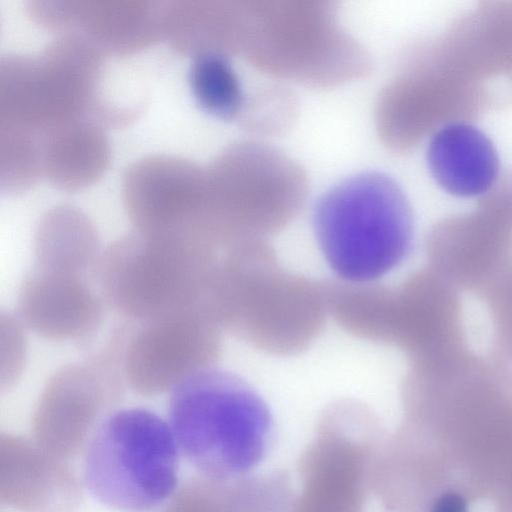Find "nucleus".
Masks as SVG:
<instances>
[{"label":"nucleus","mask_w":512,"mask_h":512,"mask_svg":"<svg viewBox=\"0 0 512 512\" xmlns=\"http://www.w3.org/2000/svg\"><path fill=\"white\" fill-rule=\"evenodd\" d=\"M221 253L205 303L221 329L267 354L305 350L328 313L324 284L284 269L265 239Z\"/></svg>","instance_id":"1"},{"label":"nucleus","mask_w":512,"mask_h":512,"mask_svg":"<svg viewBox=\"0 0 512 512\" xmlns=\"http://www.w3.org/2000/svg\"><path fill=\"white\" fill-rule=\"evenodd\" d=\"M168 415L181 452L213 481L254 469L272 440L273 418L263 398L236 374L214 367L171 391Z\"/></svg>","instance_id":"2"},{"label":"nucleus","mask_w":512,"mask_h":512,"mask_svg":"<svg viewBox=\"0 0 512 512\" xmlns=\"http://www.w3.org/2000/svg\"><path fill=\"white\" fill-rule=\"evenodd\" d=\"M320 251L341 281L371 283L409 254L414 237L410 203L399 184L380 172L344 179L321 196L313 212Z\"/></svg>","instance_id":"3"},{"label":"nucleus","mask_w":512,"mask_h":512,"mask_svg":"<svg viewBox=\"0 0 512 512\" xmlns=\"http://www.w3.org/2000/svg\"><path fill=\"white\" fill-rule=\"evenodd\" d=\"M218 251L180 238L127 233L102 251L96 283L107 305L140 323L203 308Z\"/></svg>","instance_id":"4"},{"label":"nucleus","mask_w":512,"mask_h":512,"mask_svg":"<svg viewBox=\"0 0 512 512\" xmlns=\"http://www.w3.org/2000/svg\"><path fill=\"white\" fill-rule=\"evenodd\" d=\"M178 450L169 423L155 412L116 410L98 425L85 447V486L111 510L152 511L176 491Z\"/></svg>","instance_id":"5"},{"label":"nucleus","mask_w":512,"mask_h":512,"mask_svg":"<svg viewBox=\"0 0 512 512\" xmlns=\"http://www.w3.org/2000/svg\"><path fill=\"white\" fill-rule=\"evenodd\" d=\"M129 336L116 329L88 358L57 370L47 381L33 415L38 444L63 458L86 447L98 425L124 395V349Z\"/></svg>","instance_id":"6"},{"label":"nucleus","mask_w":512,"mask_h":512,"mask_svg":"<svg viewBox=\"0 0 512 512\" xmlns=\"http://www.w3.org/2000/svg\"><path fill=\"white\" fill-rule=\"evenodd\" d=\"M140 324L129 334L123 356L125 380L140 395L172 391L220 356L222 329L203 308Z\"/></svg>","instance_id":"7"},{"label":"nucleus","mask_w":512,"mask_h":512,"mask_svg":"<svg viewBox=\"0 0 512 512\" xmlns=\"http://www.w3.org/2000/svg\"><path fill=\"white\" fill-rule=\"evenodd\" d=\"M123 200L135 230L151 235L205 241V171L167 155L132 164L123 180Z\"/></svg>","instance_id":"8"},{"label":"nucleus","mask_w":512,"mask_h":512,"mask_svg":"<svg viewBox=\"0 0 512 512\" xmlns=\"http://www.w3.org/2000/svg\"><path fill=\"white\" fill-rule=\"evenodd\" d=\"M91 278L33 266L17 296L20 321L51 340H85L101 325L104 299Z\"/></svg>","instance_id":"9"},{"label":"nucleus","mask_w":512,"mask_h":512,"mask_svg":"<svg viewBox=\"0 0 512 512\" xmlns=\"http://www.w3.org/2000/svg\"><path fill=\"white\" fill-rule=\"evenodd\" d=\"M38 22L71 30L104 52L142 48L160 34V7L146 1H31Z\"/></svg>","instance_id":"10"},{"label":"nucleus","mask_w":512,"mask_h":512,"mask_svg":"<svg viewBox=\"0 0 512 512\" xmlns=\"http://www.w3.org/2000/svg\"><path fill=\"white\" fill-rule=\"evenodd\" d=\"M427 164L442 189L458 197L487 193L500 170L492 141L465 122L448 123L433 135L427 148Z\"/></svg>","instance_id":"11"},{"label":"nucleus","mask_w":512,"mask_h":512,"mask_svg":"<svg viewBox=\"0 0 512 512\" xmlns=\"http://www.w3.org/2000/svg\"><path fill=\"white\" fill-rule=\"evenodd\" d=\"M37 139L41 172L61 189L86 187L107 166L108 141L93 119L61 123L42 132Z\"/></svg>","instance_id":"12"},{"label":"nucleus","mask_w":512,"mask_h":512,"mask_svg":"<svg viewBox=\"0 0 512 512\" xmlns=\"http://www.w3.org/2000/svg\"><path fill=\"white\" fill-rule=\"evenodd\" d=\"M33 253L35 267L96 280L102 251L89 218L73 206L59 205L47 211L38 222Z\"/></svg>","instance_id":"13"},{"label":"nucleus","mask_w":512,"mask_h":512,"mask_svg":"<svg viewBox=\"0 0 512 512\" xmlns=\"http://www.w3.org/2000/svg\"><path fill=\"white\" fill-rule=\"evenodd\" d=\"M23 441L24 457H13L8 452V500L14 498L16 505L23 509L30 507L32 511H52L53 496L58 499L62 491L70 493L73 482L69 471L55 461V455L43 447H33ZM45 511V510H44Z\"/></svg>","instance_id":"14"},{"label":"nucleus","mask_w":512,"mask_h":512,"mask_svg":"<svg viewBox=\"0 0 512 512\" xmlns=\"http://www.w3.org/2000/svg\"><path fill=\"white\" fill-rule=\"evenodd\" d=\"M189 82L197 103L210 114L229 119L240 110L243 94L231 63L221 52L195 55Z\"/></svg>","instance_id":"15"},{"label":"nucleus","mask_w":512,"mask_h":512,"mask_svg":"<svg viewBox=\"0 0 512 512\" xmlns=\"http://www.w3.org/2000/svg\"><path fill=\"white\" fill-rule=\"evenodd\" d=\"M468 500L458 490H446L433 499L425 512H468Z\"/></svg>","instance_id":"16"},{"label":"nucleus","mask_w":512,"mask_h":512,"mask_svg":"<svg viewBox=\"0 0 512 512\" xmlns=\"http://www.w3.org/2000/svg\"><path fill=\"white\" fill-rule=\"evenodd\" d=\"M497 512H512V508L498 507Z\"/></svg>","instance_id":"17"}]
</instances>
